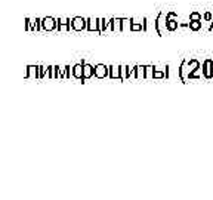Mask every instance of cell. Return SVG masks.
<instances>
[{
  "instance_id": "cell-2",
  "label": "cell",
  "mask_w": 213,
  "mask_h": 200,
  "mask_svg": "<svg viewBox=\"0 0 213 200\" xmlns=\"http://www.w3.org/2000/svg\"><path fill=\"white\" fill-rule=\"evenodd\" d=\"M85 68H82L80 65H77V67H74V74H76V77H83V71Z\"/></svg>"
},
{
  "instance_id": "cell-1",
  "label": "cell",
  "mask_w": 213,
  "mask_h": 200,
  "mask_svg": "<svg viewBox=\"0 0 213 200\" xmlns=\"http://www.w3.org/2000/svg\"><path fill=\"white\" fill-rule=\"evenodd\" d=\"M95 74H96L98 77H104V76L107 74V68H105L104 65H98V67H96V71H95Z\"/></svg>"
}]
</instances>
